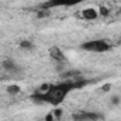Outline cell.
<instances>
[{
	"label": "cell",
	"instance_id": "cell-3",
	"mask_svg": "<svg viewBox=\"0 0 121 121\" xmlns=\"http://www.w3.org/2000/svg\"><path fill=\"white\" fill-rule=\"evenodd\" d=\"M86 0H47L46 3L41 4L43 9H53V7H71L77 6Z\"/></svg>",
	"mask_w": 121,
	"mask_h": 121
},
{
	"label": "cell",
	"instance_id": "cell-4",
	"mask_svg": "<svg viewBox=\"0 0 121 121\" xmlns=\"http://www.w3.org/2000/svg\"><path fill=\"white\" fill-rule=\"evenodd\" d=\"M48 54H50V57L54 60V61H57V63L66 61V54L63 53L61 48H58V47H51L48 50Z\"/></svg>",
	"mask_w": 121,
	"mask_h": 121
},
{
	"label": "cell",
	"instance_id": "cell-6",
	"mask_svg": "<svg viewBox=\"0 0 121 121\" xmlns=\"http://www.w3.org/2000/svg\"><path fill=\"white\" fill-rule=\"evenodd\" d=\"M81 16L86 20H95L98 17V13H97V10L94 7H87V9H84L81 12Z\"/></svg>",
	"mask_w": 121,
	"mask_h": 121
},
{
	"label": "cell",
	"instance_id": "cell-8",
	"mask_svg": "<svg viewBox=\"0 0 121 121\" xmlns=\"http://www.w3.org/2000/svg\"><path fill=\"white\" fill-rule=\"evenodd\" d=\"M20 47H22V48H31V43L27 41V40H26V41H22V43H20Z\"/></svg>",
	"mask_w": 121,
	"mask_h": 121
},
{
	"label": "cell",
	"instance_id": "cell-2",
	"mask_svg": "<svg viewBox=\"0 0 121 121\" xmlns=\"http://www.w3.org/2000/svg\"><path fill=\"white\" fill-rule=\"evenodd\" d=\"M80 47L81 50L88 51V53H105L111 48V44L104 39H94V40L84 41Z\"/></svg>",
	"mask_w": 121,
	"mask_h": 121
},
{
	"label": "cell",
	"instance_id": "cell-9",
	"mask_svg": "<svg viewBox=\"0 0 121 121\" xmlns=\"http://www.w3.org/2000/svg\"><path fill=\"white\" fill-rule=\"evenodd\" d=\"M111 101H112V104H118L120 103V97H112Z\"/></svg>",
	"mask_w": 121,
	"mask_h": 121
},
{
	"label": "cell",
	"instance_id": "cell-1",
	"mask_svg": "<svg viewBox=\"0 0 121 121\" xmlns=\"http://www.w3.org/2000/svg\"><path fill=\"white\" fill-rule=\"evenodd\" d=\"M84 83H57V84H50L44 87L40 93H36L31 95L33 103L40 104V105H53L57 107L60 105L67 97V94L74 90L81 87Z\"/></svg>",
	"mask_w": 121,
	"mask_h": 121
},
{
	"label": "cell",
	"instance_id": "cell-7",
	"mask_svg": "<svg viewBox=\"0 0 121 121\" xmlns=\"http://www.w3.org/2000/svg\"><path fill=\"white\" fill-rule=\"evenodd\" d=\"M7 91L10 94H17V93H20V87L19 86H9L7 87Z\"/></svg>",
	"mask_w": 121,
	"mask_h": 121
},
{
	"label": "cell",
	"instance_id": "cell-5",
	"mask_svg": "<svg viewBox=\"0 0 121 121\" xmlns=\"http://www.w3.org/2000/svg\"><path fill=\"white\" fill-rule=\"evenodd\" d=\"M103 115H100L97 112H78V114H74L73 115L74 120H80V121H83V120H98Z\"/></svg>",
	"mask_w": 121,
	"mask_h": 121
}]
</instances>
